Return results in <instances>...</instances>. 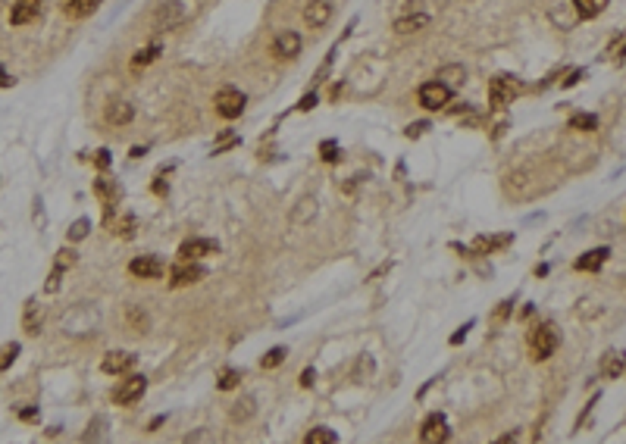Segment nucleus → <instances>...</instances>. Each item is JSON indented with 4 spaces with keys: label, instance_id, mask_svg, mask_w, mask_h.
<instances>
[{
    "label": "nucleus",
    "instance_id": "nucleus-13",
    "mask_svg": "<svg viewBox=\"0 0 626 444\" xmlns=\"http://www.w3.org/2000/svg\"><path fill=\"white\" fill-rule=\"evenodd\" d=\"M273 54L279 56V60H294V56L300 54V35L298 31H282V35H275Z\"/></svg>",
    "mask_w": 626,
    "mask_h": 444
},
{
    "label": "nucleus",
    "instance_id": "nucleus-3",
    "mask_svg": "<svg viewBox=\"0 0 626 444\" xmlns=\"http://www.w3.org/2000/svg\"><path fill=\"white\" fill-rule=\"evenodd\" d=\"M529 350L536 360H548L551 354L557 350V335L551 325H536V329L529 331Z\"/></svg>",
    "mask_w": 626,
    "mask_h": 444
},
{
    "label": "nucleus",
    "instance_id": "nucleus-17",
    "mask_svg": "<svg viewBox=\"0 0 626 444\" xmlns=\"http://www.w3.org/2000/svg\"><path fill=\"white\" fill-rule=\"evenodd\" d=\"M131 116H135V110H131L129 100H116V104L106 106V122H113V125L131 122Z\"/></svg>",
    "mask_w": 626,
    "mask_h": 444
},
{
    "label": "nucleus",
    "instance_id": "nucleus-9",
    "mask_svg": "<svg viewBox=\"0 0 626 444\" xmlns=\"http://www.w3.org/2000/svg\"><path fill=\"white\" fill-rule=\"evenodd\" d=\"M131 366H135V354H129V350H110V354L100 360V369H104L106 375H122V372H129Z\"/></svg>",
    "mask_w": 626,
    "mask_h": 444
},
{
    "label": "nucleus",
    "instance_id": "nucleus-16",
    "mask_svg": "<svg viewBox=\"0 0 626 444\" xmlns=\"http://www.w3.org/2000/svg\"><path fill=\"white\" fill-rule=\"evenodd\" d=\"M100 0H66V6H63V13H66L69 19H88L91 13H97Z\"/></svg>",
    "mask_w": 626,
    "mask_h": 444
},
{
    "label": "nucleus",
    "instance_id": "nucleus-5",
    "mask_svg": "<svg viewBox=\"0 0 626 444\" xmlns=\"http://www.w3.org/2000/svg\"><path fill=\"white\" fill-rule=\"evenodd\" d=\"M417 97H419V106H423V110H444L448 100H451V88L435 79V81H426V85L419 88Z\"/></svg>",
    "mask_w": 626,
    "mask_h": 444
},
{
    "label": "nucleus",
    "instance_id": "nucleus-31",
    "mask_svg": "<svg viewBox=\"0 0 626 444\" xmlns=\"http://www.w3.org/2000/svg\"><path fill=\"white\" fill-rule=\"evenodd\" d=\"M282 360H285V347H273L266 356H263V363H260V366H263V369H275Z\"/></svg>",
    "mask_w": 626,
    "mask_h": 444
},
{
    "label": "nucleus",
    "instance_id": "nucleus-4",
    "mask_svg": "<svg viewBox=\"0 0 626 444\" xmlns=\"http://www.w3.org/2000/svg\"><path fill=\"white\" fill-rule=\"evenodd\" d=\"M213 104H216V113L223 119H238L244 113V94L238 88H219Z\"/></svg>",
    "mask_w": 626,
    "mask_h": 444
},
{
    "label": "nucleus",
    "instance_id": "nucleus-23",
    "mask_svg": "<svg viewBox=\"0 0 626 444\" xmlns=\"http://www.w3.org/2000/svg\"><path fill=\"white\" fill-rule=\"evenodd\" d=\"M463 79H467L463 66H444V69H438V81H442V85H448V88L463 85Z\"/></svg>",
    "mask_w": 626,
    "mask_h": 444
},
{
    "label": "nucleus",
    "instance_id": "nucleus-39",
    "mask_svg": "<svg viewBox=\"0 0 626 444\" xmlns=\"http://www.w3.org/2000/svg\"><path fill=\"white\" fill-rule=\"evenodd\" d=\"M19 419L31 422V419H38V410H35V406H25V410H19Z\"/></svg>",
    "mask_w": 626,
    "mask_h": 444
},
{
    "label": "nucleus",
    "instance_id": "nucleus-20",
    "mask_svg": "<svg viewBox=\"0 0 626 444\" xmlns=\"http://www.w3.org/2000/svg\"><path fill=\"white\" fill-rule=\"evenodd\" d=\"M429 25V16H423V13H417V16H407V19H398L394 22V31L398 35H410V31H419Z\"/></svg>",
    "mask_w": 626,
    "mask_h": 444
},
{
    "label": "nucleus",
    "instance_id": "nucleus-1",
    "mask_svg": "<svg viewBox=\"0 0 626 444\" xmlns=\"http://www.w3.org/2000/svg\"><path fill=\"white\" fill-rule=\"evenodd\" d=\"M523 91L520 88L517 79H511V75H498V79H492V85H488V104L495 106V110H504L507 104H513V97Z\"/></svg>",
    "mask_w": 626,
    "mask_h": 444
},
{
    "label": "nucleus",
    "instance_id": "nucleus-15",
    "mask_svg": "<svg viewBox=\"0 0 626 444\" xmlns=\"http://www.w3.org/2000/svg\"><path fill=\"white\" fill-rule=\"evenodd\" d=\"M607 256H611V250H607V247H595V250H588V254H582L573 266L579 269V272H598V269L607 263Z\"/></svg>",
    "mask_w": 626,
    "mask_h": 444
},
{
    "label": "nucleus",
    "instance_id": "nucleus-37",
    "mask_svg": "<svg viewBox=\"0 0 626 444\" xmlns=\"http://www.w3.org/2000/svg\"><path fill=\"white\" fill-rule=\"evenodd\" d=\"M94 163H97L100 169L110 166V150H97V156H94Z\"/></svg>",
    "mask_w": 626,
    "mask_h": 444
},
{
    "label": "nucleus",
    "instance_id": "nucleus-29",
    "mask_svg": "<svg viewBox=\"0 0 626 444\" xmlns=\"http://www.w3.org/2000/svg\"><path fill=\"white\" fill-rule=\"evenodd\" d=\"M113 229H116V235H119V238H131V231H135V216H131V213H125V216L119 219V222L113 225Z\"/></svg>",
    "mask_w": 626,
    "mask_h": 444
},
{
    "label": "nucleus",
    "instance_id": "nucleus-32",
    "mask_svg": "<svg viewBox=\"0 0 626 444\" xmlns=\"http://www.w3.org/2000/svg\"><path fill=\"white\" fill-rule=\"evenodd\" d=\"M254 413V397H244L238 406H232V419H248Z\"/></svg>",
    "mask_w": 626,
    "mask_h": 444
},
{
    "label": "nucleus",
    "instance_id": "nucleus-33",
    "mask_svg": "<svg viewBox=\"0 0 626 444\" xmlns=\"http://www.w3.org/2000/svg\"><path fill=\"white\" fill-rule=\"evenodd\" d=\"M75 260H79V256H75V250H72V247H66V250H60V254H56V263H54V266H60V269H69V266H72Z\"/></svg>",
    "mask_w": 626,
    "mask_h": 444
},
{
    "label": "nucleus",
    "instance_id": "nucleus-12",
    "mask_svg": "<svg viewBox=\"0 0 626 444\" xmlns=\"http://www.w3.org/2000/svg\"><path fill=\"white\" fill-rule=\"evenodd\" d=\"M329 19H332V3H329V0H307L304 22L310 25V28H323Z\"/></svg>",
    "mask_w": 626,
    "mask_h": 444
},
{
    "label": "nucleus",
    "instance_id": "nucleus-21",
    "mask_svg": "<svg viewBox=\"0 0 626 444\" xmlns=\"http://www.w3.org/2000/svg\"><path fill=\"white\" fill-rule=\"evenodd\" d=\"M160 56V44H147L144 50H138L135 56H131V72H138V69H144V66H150V63Z\"/></svg>",
    "mask_w": 626,
    "mask_h": 444
},
{
    "label": "nucleus",
    "instance_id": "nucleus-40",
    "mask_svg": "<svg viewBox=\"0 0 626 444\" xmlns=\"http://www.w3.org/2000/svg\"><path fill=\"white\" fill-rule=\"evenodd\" d=\"M423 129H429V125H426V122H417V125H410V129H407V138H417V135H423Z\"/></svg>",
    "mask_w": 626,
    "mask_h": 444
},
{
    "label": "nucleus",
    "instance_id": "nucleus-38",
    "mask_svg": "<svg viewBox=\"0 0 626 444\" xmlns=\"http://www.w3.org/2000/svg\"><path fill=\"white\" fill-rule=\"evenodd\" d=\"M313 379H316V372H313V369H304V372H300V385H304V388H310Z\"/></svg>",
    "mask_w": 626,
    "mask_h": 444
},
{
    "label": "nucleus",
    "instance_id": "nucleus-8",
    "mask_svg": "<svg viewBox=\"0 0 626 444\" xmlns=\"http://www.w3.org/2000/svg\"><path fill=\"white\" fill-rule=\"evenodd\" d=\"M448 438V419L442 416V413H429L423 422V429H419V441L423 444H438Z\"/></svg>",
    "mask_w": 626,
    "mask_h": 444
},
{
    "label": "nucleus",
    "instance_id": "nucleus-18",
    "mask_svg": "<svg viewBox=\"0 0 626 444\" xmlns=\"http://www.w3.org/2000/svg\"><path fill=\"white\" fill-rule=\"evenodd\" d=\"M623 366H626V354L611 350V354L601 360V375H604V379H617V375L623 372Z\"/></svg>",
    "mask_w": 626,
    "mask_h": 444
},
{
    "label": "nucleus",
    "instance_id": "nucleus-22",
    "mask_svg": "<svg viewBox=\"0 0 626 444\" xmlns=\"http://www.w3.org/2000/svg\"><path fill=\"white\" fill-rule=\"evenodd\" d=\"M22 329L29 331V335H38L41 331V310L35 306V300H29L25 304V319H22Z\"/></svg>",
    "mask_w": 626,
    "mask_h": 444
},
{
    "label": "nucleus",
    "instance_id": "nucleus-11",
    "mask_svg": "<svg viewBox=\"0 0 626 444\" xmlns=\"http://www.w3.org/2000/svg\"><path fill=\"white\" fill-rule=\"evenodd\" d=\"M129 272L135 275V279H160V275H163V260H156V256H150V254L135 256V260L129 263Z\"/></svg>",
    "mask_w": 626,
    "mask_h": 444
},
{
    "label": "nucleus",
    "instance_id": "nucleus-14",
    "mask_svg": "<svg viewBox=\"0 0 626 444\" xmlns=\"http://www.w3.org/2000/svg\"><path fill=\"white\" fill-rule=\"evenodd\" d=\"M41 13V0H16L10 10V25H29Z\"/></svg>",
    "mask_w": 626,
    "mask_h": 444
},
{
    "label": "nucleus",
    "instance_id": "nucleus-27",
    "mask_svg": "<svg viewBox=\"0 0 626 444\" xmlns=\"http://www.w3.org/2000/svg\"><path fill=\"white\" fill-rule=\"evenodd\" d=\"M16 356H19V344L16 341L3 344V347H0V372H3V369H10Z\"/></svg>",
    "mask_w": 626,
    "mask_h": 444
},
{
    "label": "nucleus",
    "instance_id": "nucleus-28",
    "mask_svg": "<svg viewBox=\"0 0 626 444\" xmlns=\"http://www.w3.org/2000/svg\"><path fill=\"white\" fill-rule=\"evenodd\" d=\"M238 379H241V372H235V369H223V375H219V391H232V388L238 385Z\"/></svg>",
    "mask_w": 626,
    "mask_h": 444
},
{
    "label": "nucleus",
    "instance_id": "nucleus-2",
    "mask_svg": "<svg viewBox=\"0 0 626 444\" xmlns=\"http://www.w3.org/2000/svg\"><path fill=\"white\" fill-rule=\"evenodd\" d=\"M185 19H188V6L182 3V0H166V3L154 13V28L172 31V28H179Z\"/></svg>",
    "mask_w": 626,
    "mask_h": 444
},
{
    "label": "nucleus",
    "instance_id": "nucleus-24",
    "mask_svg": "<svg viewBox=\"0 0 626 444\" xmlns=\"http://www.w3.org/2000/svg\"><path fill=\"white\" fill-rule=\"evenodd\" d=\"M513 241V235H498V238H476V250L479 254H492L498 247H507Z\"/></svg>",
    "mask_w": 626,
    "mask_h": 444
},
{
    "label": "nucleus",
    "instance_id": "nucleus-10",
    "mask_svg": "<svg viewBox=\"0 0 626 444\" xmlns=\"http://www.w3.org/2000/svg\"><path fill=\"white\" fill-rule=\"evenodd\" d=\"M219 244L213 241V238H191V241H185L179 247V256L182 260H200V256H210L216 254Z\"/></svg>",
    "mask_w": 626,
    "mask_h": 444
},
{
    "label": "nucleus",
    "instance_id": "nucleus-36",
    "mask_svg": "<svg viewBox=\"0 0 626 444\" xmlns=\"http://www.w3.org/2000/svg\"><path fill=\"white\" fill-rule=\"evenodd\" d=\"M310 106H316V94H304L298 104V110H310Z\"/></svg>",
    "mask_w": 626,
    "mask_h": 444
},
{
    "label": "nucleus",
    "instance_id": "nucleus-7",
    "mask_svg": "<svg viewBox=\"0 0 626 444\" xmlns=\"http://www.w3.org/2000/svg\"><path fill=\"white\" fill-rule=\"evenodd\" d=\"M204 275H207V269L200 266V263L182 260L179 266H172V272H169V285H172V288H185V285H194V281H200Z\"/></svg>",
    "mask_w": 626,
    "mask_h": 444
},
{
    "label": "nucleus",
    "instance_id": "nucleus-42",
    "mask_svg": "<svg viewBox=\"0 0 626 444\" xmlns=\"http://www.w3.org/2000/svg\"><path fill=\"white\" fill-rule=\"evenodd\" d=\"M10 85H13V79H10V75H6V69L0 66V88H10Z\"/></svg>",
    "mask_w": 626,
    "mask_h": 444
},
{
    "label": "nucleus",
    "instance_id": "nucleus-30",
    "mask_svg": "<svg viewBox=\"0 0 626 444\" xmlns=\"http://www.w3.org/2000/svg\"><path fill=\"white\" fill-rule=\"evenodd\" d=\"M88 231H91V222H88V219H75L72 229H69V241H81Z\"/></svg>",
    "mask_w": 626,
    "mask_h": 444
},
{
    "label": "nucleus",
    "instance_id": "nucleus-25",
    "mask_svg": "<svg viewBox=\"0 0 626 444\" xmlns=\"http://www.w3.org/2000/svg\"><path fill=\"white\" fill-rule=\"evenodd\" d=\"M595 125H598V119H595L592 113H576V116H570V129H576V131H595Z\"/></svg>",
    "mask_w": 626,
    "mask_h": 444
},
{
    "label": "nucleus",
    "instance_id": "nucleus-26",
    "mask_svg": "<svg viewBox=\"0 0 626 444\" xmlns=\"http://www.w3.org/2000/svg\"><path fill=\"white\" fill-rule=\"evenodd\" d=\"M304 441L307 444H335L338 435H335V431H329V429H313V431H307Z\"/></svg>",
    "mask_w": 626,
    "mask_h": 444
},
{
    "label": "nucleus",
    "instance_id": "nucleus-41",
    "mask_svg": "<svg viewBox=\"0 0 626 444\" xmlns=\"http://www.w3.org/2000/svg\"><path fill=\"white\" fill-rule=\"evenodd\" d=\"M467 329H470V322H467V325H463V329H460V331H454V335H451V344H460V341H463V338H467Z\"/></svg>",
    "mask_w": 626,
    "mask_h": 444
},
{
    "label": "nucleus",
    "instance_id": "nucleus-19",
    "mask_svg": "<svg viewBox=\"0 0 626 444\" xmlns=\"http://www.w3.org/2000/svg\"><path fill=\"white\" fill-rule=\"evenodd\" d=\"M607 3H611V0H573L576 16H579V19H595V16H601V13L607 10Z\"/></svg>",
    "mask_w": 626,
    "mask_h": 444
},
{
    "label": "nucleus",
    "instance_id": "nucleus-35",
    "mask_svg": "<svg viewBox=\"0 0 626 444\" xmlns=\"http://www.w3.org/2000/svg\"><path fill=\"white\" fill-rule=\"evenodd\" d=\"M63 272H66V269L54 266V272H50V279H47V281H44V291H47V294H54V291H56V288H60V275H63Z\"/></svg>",
    "mask_w": 626,
    "mask_h": 444
},
{
    "label": "nucleus",
    "instance_id": "nucleus-34",
    "mask_svg": "<svg viewBox=\"0 0 626 444\" xmlns=\"http://www.w3.org/2000/svg\"><path fill=\"white\" fill-rule=\"evenodd\" d=\"M319 154H323L326 163H335L338 160V144L335 141H323V144H319Z\"/></svg>",
    "mask_w": 626,
    "mask_h": 444
},
{
    "label": "nucleus",
    "instance_id": "nucleus-6",
    "mask_svg": "<svg viewBox=\"0 0 626 444\" xmlns=\"http://www.w3.org/2000/svg\"><path fill=\"white\" fill-rule=\"evenodd\" d=\"M144 388H147V379H144V375H129V379H122V385L113 391V404H119V406L138 404V397L144 394Z\"/></svg>",
    "mask_w": 626,
    "mask_h": 444
}]
</instances>
